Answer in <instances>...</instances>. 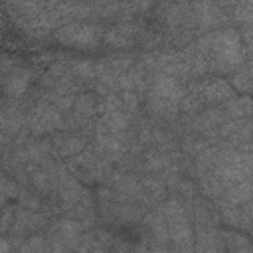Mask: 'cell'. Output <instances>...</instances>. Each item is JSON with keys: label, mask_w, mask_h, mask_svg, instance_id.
<instances>
[{"label": "cell", "mask_w": 253, "mask_h": 253, "mask_svg": "<svg viewBox=\"0 0 253 253\" xmlns=\"http://www.w3.org/2000/svg\"><path fill=\"white\" fill-rule=\"evenodd\" d=\"M206 57L211 73H231L247 59V51L241 43L239 32L233 28H219L208 32L194 43Z\"/></svg>", "instance_id": "cell-1"}, {"label": "cell", "mask_w": 253, "mask_h": 253, "mask_svg": "<svg viewBox=\"0 0 253 253\" xmlns=\"http://www.w3.org/2000/svg\"><path fill=\"white\" fill-rule=\"evenodd\" d=\"M160 211L168 227L170 247L176 251H194V227L190 223V211L184 200L176 194L168 196L160 204Z\"/></svg>", "instance_id": "cell-2"}, {"label": "cell", "mask_w": 253, "mask_h": 253, "mask_svg": "<svg viewBox=\"0 0 253 253\" xmlns=\"http://www.w3.org/2000/svg\"><path fill=\"white\" fill-rule=\"evenodd\" d=\"M184 85L168 75H156L146 89V107L152 117L172 121L180 113V99Z\"/></svg>", "instance_id": "cell-3"}, {"label": "cell", "mask_w": 253, "mask_h": 253, "mask_svg": "<svg viewBox=\"0 0 253 253\" xmlns=\"http://www.w3.org/2000/svg\"><path fill=\"white\" fill-rule=\"evenodd\" d=\"M65 166L81 184H101L113 172L111 162L105 160L93 146H85L81 152L71 156Z\"/></svg>", "instance_id": "cell-4"}, {"label": "cell", "mask_w": 253, "mask_h": 253, "mask_svg": "<svg viewBox=\"0 0 253 253\" xmlns=\"http://www.w3.org/2000/svg\"><path fill=\"white\" fill-rule=\"evenodd\" d=\"M53 38L57 43L73 49H97V45L103 42V30L93 22L81 20L57 26L53 30Z\"/></svg>", "instance_id": "cell-5"}, {"label": "cell", "mask_w": 253, "mask_h": 253, "mask_svg": "<svg viewBox=\"0 0 253 253\" xmlns=\"http://www.w3.org/2000/svg\"><path fill=\"white\" fill-rule=\"evenodd\" d=\"M63 128L65 115L43 99H40L30 111H26V130L32 136H45Z\"/></svg>", "instance_id": "cell-6"}, {"label": "cell", "mask_w": 253, "mask_h": 253, "mask_svg": "<svg viewBox=\"0 0 253 253\" xmlns=\"http://www.w3.org/2000/svg\"><path fill=\"white\" fill-rule=\"evenodd\" d=\"M87 225L73 217H61L55 223L49 225L47 233V249L51 251H65V249H77V243L83 235Z\"/></svg>", "instance_id": "cell-7"}, {"label": "cell", "mask_w": 253, "mask_h": 253, "mask_svg": "<svg viewBox=\"0 0 253 253\" xmlns=\"http://www.w3.org/2000/svg\"><path fill=\"white\" fill-rule=\"evenodd\" d=\"M97 117H99V99L91 93H83L75 97L73 105L69 107L67 117H65V128L85 132L87 128L93 126Z\"/></svg>", "instance_id": "cell-8"}, {"label": "cell", "mask_w": 253, "mask_h": 253, "mask_svg": "<svg viewBox=\"0 0 253 253\" xmlns=\"http://www.w3.org/2000/svg\"><path fill=\"white\" fill-rule=\"evenodd\" d=\"M190 20L194 32H213L225 24L227 16L213 0H194L190 6Z\"/></svg>", "instance_id": "cell-9"}, {"label": "cell", "mask_w": 253, "mask_h": 253, "mask_svg": "<svg viewBox=\"0 0 253 253\" xmlns=\"http://www.w3.org/2000/svg\"><path fill=\"white\" fill-rule=\"evenodd\" d=\"M47 10L51 14V20L55 22V28L93 18V10L89 2H47Z\"/></svg>", "instance_id": "cell-10"}, {"label": "cell", "mask_w": 253, "mask_h": 253, "mask_svg": "<svg viewBox=\"0 0 253 253\" xmlns=\"http://www.w3.org/2000/svg\"><path fill=\"white\" fill-rule=\"evenodd\" d=\"M138 28L132 20H121L103 32V43L113 49H126L138 42Z\"/></svg>", "instance_id": "cell-11"}, {"label": "cell", "mask_w": 253, "mask_h": 253, "mask_svg": "<svg viewBox=\"0 0 253 253\" xmlns=\"http://www.w3.org/2000/svg\"><path fill=\"white\" fill-rule=\"evenodd\" d=\"M49 144H51L53 156H57V158H71L87 146L83 134H79L75 130H67V128L53 132V136L49 138Z\"/></svg>", "instance_id": "cell-12"}, {"label": "cell", "mask_w": 253, "mask_h": 253, "mask_svg": "<svg viewBox=\"0 0 253 253\" xmlns=\"http://www.w3.org/2000/svg\"><path fill=\"white\" fill-rule=\"evenodd\" d=\"M47 215L38 211V210H26V208H16V213H14V221L10 225V233L12 235H28V233H34L38 229H43L47 227Z\"/></svg>", "instance_id": "cell-13"}, {"label": "cell", "mask_w": 253, "mask_h": 253, "mask_svg": "<svg viewBox=\"0 0 253 253\" xmlns=\"http://www.w3.org/2000/svg\"><path fill=\"white\" fill-rule=\"evenodd\" d=\"M194 83L198 87V93H200V99L204 105H217L235 95L233 87L225 79H208V81L194 79Z\"/></svg>", "instance_id": "cell-14"}, {"label": "cell", "mask_w": 253, "mask_h": 253, "mask_svg": "<svg viewBox=\"0 0 253 253\" xmlns=\"http://www.w3.org/2000/svg\"><path fill=\"white\" fill-rule=\"evenodd\" d=\"M166 198V182L154 174L138 178V204L140 206H160Z\"/></svg>", "instance_id": "cell-15"}, {"label": "cell", "mask_w": 253, "mask_h": 253, "mask_svg": "<svg viewBox=\"0 0 253 253\" xmlns=\"http://www.w3.org/2000/svg\"><path fill=\"white\" fill-rule=\"evenodd\" d=\"M30 81H32V71L24 65H14L2 81V91L10 97V99H20L26 95V91L30 89Z\"/></svg>", "instance_id": "cell-16"}, {"label": "cell", "mask_w": 253, "mask_h": 253, "mask_svg": "<svg viewBox=\"0 0 253 253\" xmlns=\"http://www.w3.org/2000/svg\"><path fill=\"white\" fill-rule=\"evenodd\" d=\"M223 113L233 119V121H241V119H249L251 115V99L249 95H233L227 101H223Z\"/></svg>", "instance_id": "cell-17"}, {"label": "cell", "mask_w": 253, "mask_h": 253, "mask_svg": "<svg viewBox=\"0 0 253 253\" xmlns=\"http://www.w3.org/2000/svg\"><path fill=\"white\" fill-rule=\"evenodd\" d=\"M251 83H253V79H251V63H249V59H245L241 65H237L231 71L229 85L233 87V91H237L241 95H249Z\"/></svg>", "instance_id": "cell-18"}, {"label": "cell", "mask_w": 253, "mask_h": 253, "mask_svg": "<svg viewBox=\"0 0 253 253\" xmlns=\"http://www.w3.org/2000/svg\"><path fill=\"white\" fill-rule=\"evenodd\" d=\"M93 18L99 20H121V0H89Z\"/></svg>", "instance_id": "cell-19"}, {"label": "cell", "mask_w": 253, "mask_h": 253, "mask_svg": "<svg viewBox=\"0 0 253 253\" xmlns=\"http://www.w3.org/2000/svg\"><path fill=\"white\" fill-rule=\"evenodd\" d=\"M219 243L221 249H227L231 253H241V251H251V243L247 241V237L235 233V231H227V229H219Z\"/></svg>", "instance_id": "cell-20"}, {"label": "cell", "mask_w": 253, "mask_h": 253, "mask_svg": "<svg viewBox=\"0 0 253 253\" xmlns=\"http://www.w3.org/2000/svg\"><path fill=\"white\" fill-rule=\"evenodd\" d=\"M69 71L71 75L81 83H93L95 79V61H89V59H75L69 63Z\"/></svg>", "instance_id": "cell-21"}, {"label": "cell", "mask_w": 253, "mask_h": 253, "mask_svg": "<svg viewBox=\"0 0 253 253\" xmlns=\"http://www.w3.org/2000/svg\"><path fill=\"white\" fill-rule=\"evenodd\" d=\"M154 2L156 0H121V20H130L132 16L146 12Z\"/></svg>", "instance_id": "cell-22"}, {"label": "cell", "mask_w": 253, "mask_h": 253, "mask_svg": "<svg viewBox=\"0 0 253 253\" xmlns=\"http://www.w3.org/2000/svg\"><path fill=\"white\" fill-rule=\"evenodd\" d=\"M233 8V18L239 22V24H251V18H253V6H251V0H239L237 4L231 6Z\"/></svg>", "instance_id": "cell-23"}, {"label": "cell", "mask_w": 253, "mask_h": 253, "mask_svg": "<svg viewBox=\"0 0 253 253\" xmlns=\"http://www.w3.org/2000/svg\"><path fill=\"white\" fill-rule=\"evenodd\" d=\"M20 206L26 208V210H38L42 211V200L38 198V194H34L32 190H20Z\"/></svg>", "instance_id": "cell-24"}, {"label": "cell", "mask_w": 253, "mask_h": 253, "mask_svg": "<svg viewBox=\"0 0 253 253\" xmlns=\"http://www.w3.org/2000/svg\"><path fill=\"white\" fill-rule=\"evenodd\" d=\"M18 249L20 251H43V249H47V241L42 235H30Z\"/></svg>", "instance_id": "cell-25"}, {"label": "cell", "mask_w": 253, "mask_h": 253, "mask_svg": "<svg viewBox=\"0 0 253 253\" xmlns=\"http://www.w3.org/2000/svg\"><path fill=\"white\" fill-rule=\"evenodd\" d=\"M6 32H8V22H6L4 12L0 10V38H4V36H6Z\"/></svg>", "instance_id": "cell-26"}, {"label": "cell", "mask_w": 253, "mask_h": 253, "mask_svg": "<svg viewBox=\"0 0 253 253\" xmlns=\"http://www.w3.org/2000/svg\"><path fill=\"white\" fill-rule=\"evenodd\" d=\"M47 2H87V0H47Z\"/></svg>", "instance_id": "cell-27"}]
</instances>
